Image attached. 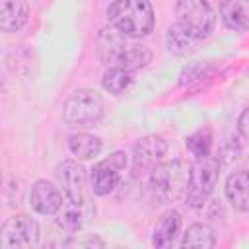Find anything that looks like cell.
I'll return each mask as SVG.
<instances>
[{
  "instance_id": "1",
  "label": "cell",
  "mask_w": 249,
  "mask_h": 249,
  "mask_svg": "<svg viewBox=\"0 0 249 249\" xmlns=\"http://www.w3.org/2000/svg\"><path fill=\"white\" fill-rule=\"evenodd\" d=\"M95 53L107 68H123L130 72L144 68L152 60V53L146 45L121 33L113 25L99 29L95 37Z\"/></svg>"
},
{
  "instance_id": "2",
  "label": "cell",
  "mask_w": 249,
  "mask_h": 249,
  "mask_svg": "<svg viewBox=\"0 0 249 249\" xmlns=\"http://www.w3.org/2000/svg\"><path fill=\"white\" fill-rule=\"evenodd\" d=\"M148 189L156 200V204L163 202H175L179 198H185L189 177H191V163L183 160H171V161H160L150 169Z\"/></svg>"
},
{
  "instance_id": "3",
  "label": "cell",
  "mask_w": 249,
  "mask_h": 249,
  "mask_svg": "<svg viewBox=\"0 0 249 249\" xmlns=\"http://www.w3.org/2000/svg\"><path fill=\"white\" fill-rule=\"evenodd\" d=\"M107 19L109 25L132 39L150 35L156 23L150 0H115L107 8Z\"/></svg>"
},
{
  "instance_id": "4",
  "label": "cell",
  "mask_w": 249,
  "mask_h": 249,
  "mask_svg": "<svg viewBox=\"0 0 249 249\" xmlns=\"http://www.w3.org/2000/svg\"><path fill=\"white\" fill-rule=\"evenodd\" d=\"M220 179V160L212 154L204 158H196V163L191 165L189 187L185 193V200L193 208H200L206 204L214 187Z\"/></svg>"
},
{
  "instance_id": "5",
  "label": "cell",
  "mask_w": 249,
  "mask_h": 249,
  "mask_svg": "<svg viewBox=\"0 0 249 249\" xmlns=\"http://www.w3.org/2000/svg\"><path fill=\"white\" fill-rule=\"evenodd\" d=\"M103 117V99L93 89H76L62 105V119L70 126H93Z\"/></svg>"
},
{
  "instance_id": "6",
  "label": "cell",
  "mask_w": 249,
  "mask_h": 249,
  "mask_svg": "<svg viewBox=\"0 0 249 249\" xmlns=\"http://www.w3.org/2000/svg\"><path fill=\"white\" fill-rule=\"evenodd\" d=\"M175 16L177 23L185 27L196 41L206 39L216 25V12L208 0H177Z\"/></svg>"
},
{
  "instance_id": "7",
  "label": "cell",
  "mask_w": 249,
  "mask_h": 249,
  "mask_svg": "<svg viewBox=\"0 0 249 249\" xmlns=\"http://www.w3.org/2000/svg\"><path fill=\"white\" fill-rule=\"evenodd\" d=\"M39 241V224L27 214L10 216L0 228V247H33Z\"/></svg>"
},
{
  "instance_id": "8",
  "label": "cell",
  "mask_w": 249,
  "mask_h": 249,
  "mask_svg": "<svg viewBox=\"0 0 249 249\" xmlns=\"http://www.w3.org/2000/svg\"><path fill=\"white\" fill-rule=\"evenodd\" d=\"M126 167L124 152H113L105 160L97 161L89 171V185L91 191L99 196L109 195L121 181V173Z\"/></svg>"
},
{
  "instance_id": "9",
  "label": "cell",
  "mask_w": 249,
  "mask_h": 249,
  "mask_svg": "<svg viewBox=\"0 0 249 249\" xmlns=\"http://www.w3.org/2000/svg\"><path fill=\"white\" fill-rule=\"evenodd\" d=\"M56 179L62 187V195L66 202L76 204V206L86 204V169L78 161L64 160L62 163H58Z\"/></svg>"
},
{
  "instance_id": "10",
  "label": "cell",
  "mask_w": 249,
  "mask_h": 249,
  "mask_svg": "<svg viewBox=\"0 0 249 249\" xmlns=\"http://www.w3.org/2000/svg\"><path fill=\"white\" fill-rule=\"evenodd\" d=\"M167 154V142L160 134L142 136L132 148V161L136 169H152Z\"/></svg>"
},
{
  "instance_id": "11",
  "label": "cell",
  "mask_w": 249,
  "mask_h": 249,
  "mask_svg": "<svg viewBox=\"0 0 249 249\" xmlns=\"http://www.w3.org/2000/svg\"><path fill=\"white\" fill-rule=\"evenodd\" d=\"M29 204L37 214L53 216V214H56L60 210V206L64 202H62V193L58 191V187H54L47 179H39V181H35L31 185Z\"/></svg>"
},
{
  "instance_id": "12",
  "label": "cell",
  "mask_w": 249,
  "mask_h": 249,
  "mask_svg": "<svg viewBox=\"0 0 249 249\" xmlns=\"http://www.w3.org/2000/svg\"><path fill=\"white\" fill-rule=\"evenodd\" d=\"M29 19L27 0H0V31L16 33Z\"/></svg>"
},
{
  "instance_id": "13",
  "label": "cell",
  "mask_w": 249,
  "mask_h": 249,
  "mask_svg": "<svg viewBox=\"0 0 249 249\" xmlns=\"http://www.w3.org/2000/svg\"><path fill=\"white\" fill-rule=\"evenodd\" d=\"M181 231V214L177 210H167L158 220L154 233H152V245L158 249L171 247Z\"/></svg>"
},
{
  "instance_id": "14",
  "label": "cell",
  "mask_w": 249,
  "mask_h": 249,
  "mask_svg": "<svg viewBox=\"0 0 249 249\" xmlns=\"http://www.w3.org/2000/svg\"><path fill=\"white\" fill-rule=\"evenodd\" d=\"M220 18L228 29L245 31L249 25V8L247 0H222Z\"/></svg>"
},
{
  "instance_id": "15",
  "label": "cell",
  "mask_w": 249,
  "mask_h": 249,
  "mask_svg": "<svg viewBox=\"0 0 249 249\" xmlns=\"http://www.w3.org/2000/svg\"><path fill=\"white\" fill-rule=\"evenodd\" d=\"M247 185H249V179H247V171L245 169H237L226 179V187H224L226 196L231 202V206L235 210H239V212H247V208H249Z\"/></svg>"
},
{
  "instance_id": "16",
  "label": "cell",
  "mask_w": 249,
  "mask_h": 249,
  "mask_svg": "<svg viewBox=\"0 0 249 249\" xmlns=\"http://www.w3.org/2000/svg\"><path fill=\"white\" fill-rule=\"evenodd\" d=\"M103 142L101 138L88 134V132H76L68 136V150L72 152V156H76L78 160H91L95 156L101 154Z\"/></svg>"
},
{
  "instance_id": "17",
  "label": "cell",
  "mask_w": 249,
  "mask_h": 249,
  "mask_svg": "<svg viewBox=\"0 0 249 249\" xmlns=\"http://www.w3.org/2000/svg\"><path fill=\"white\" fill-rule=\"evenodd\" d=\"M216 245V233L212 230V226L196 222L191 224L181 239V247H200V249H210Z\"/></svg>"
},
{
  "instance_id": "18",
  "label": "cell",
  "mask_w": 249,
  "mask_h": 249,
  "mask_svg": "<svg viewBox=\"0 0 249 249\" xmlns=\"http://www.w3.org/2000/svg\"><path fill=\"white\" fill-rule=\"evenodd\" d=\"M195 41L196 39L185 27H181L179 23H173L165 33V45H167L169 53H173L177 56H183V54L191 53L193 47H195Z\"/></svg>"
},
{
  "instance_id": "19",
  "label": "cell",
  "mask_w": 249,
  "mask_h": 249,
  "mask_svg": "<svg viewBox=\"0 0 249 249\" xmlns=\"http://www.w3.org/2000/svg\"><path fill=\"white\" fill-rule=\"evenodd\" d=\"M134 82V74L130 70H123V68H109L105 74H103V88L113 93V95H121L124 93Z\"/></svg>"
},
{
  "instance_id": "20",
  "label": "cell",
  "mask_w": 249,
  "mask_h": 249,
  "mask_svg": "<svg viewBox=\"0 0 249 249\" xmlns=\"http://www.w3.org/2000/svg\"><path fill=\"white\" fill-rule=\"evenodd\" d=\"M84 218H86V214L82 212V206L68 202L66 206H60V210L56 212V226L60 230H64L66 233H76L82 230Z\"/></svg>"
},
{
  "instance_id": "21",
  "label": "cell",
  "mask_w": 249,
  "mask_h": 249,
  "mask_svg": "<svg viewBox=\"0 0 249 249\" xmlns=\"http://www.w3.org/2000/svg\"><path fill=\"white\" fill-rule=\"evenodd\" d=\"M212 130L208 126L195 130L185 138V148L195 156V158H204L212 154Z\"/></svg>"
},
{
  "instance_id": "22",
  "label": "cell",
  "mask_w": 249,
  "mask_h": 249,
  "mask_svg": "<svg viewBox=\"0 0 249 249\" xmlns=\"http://www.w3.org/2000/svg\"><path fill=\"white\" fill-rule=\"evenodd\" d=\"M237 132H239V138L245 140L247 138V109L241 111L239 119H237Z\"/></svg>"
},
{
  "instance_id": "23",
  "label": "cell",
  "mask_w": 249,
  "mask_h": 249,
  "mask_svg": "<svg viewBox=\"0 0 249 249\" xmlns=\"http://www.w3.org/2000/svg\"><path fill=\"white\" fill-rule=\"evenodd\" d=\"M82 245H86V247H93V245L103 247V245H105V241H101V239H97V237H89V239H86Z\"/></svg>"
},
{
  "instance_id": "24",
  "label": "cell",
  "mask_w": 249,
  "mask_h": 249,
  "mask_svg": "<svg viewBox=\"0 0 249 249\" xmlns=\"http://www.w3.org/2000/svg\"><path fill=\"white\" fill-rule=\"evenodd\" d=\"M2 86H4V78H2V72H0V89H2Z\"/></svg>"
},
{
  "instance_id": "25",
  "label": "cell",
  "mask_w": 249,
  "mask_h": 249,
  "mask_svg": "<svg viewBox=\"0 0 249 249\" xmlns=\"http://www.w3.org/2000/svg\"><path fill=\"white\" fill-rule=\"evenodd\" d=\"M0 189H2V171H0Z\"/></svg>"
}]
</instances>
